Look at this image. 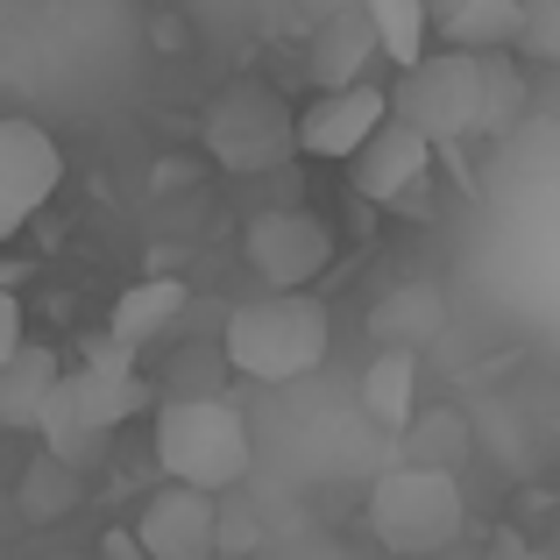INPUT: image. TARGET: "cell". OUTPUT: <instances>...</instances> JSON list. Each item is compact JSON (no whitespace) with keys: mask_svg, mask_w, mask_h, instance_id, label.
Returning a JSON list of instances; mask_svg holds the SVG:
<instances>
[{"mask_svg":"<svg viewBox=\"0 0 560 560\" xmlns=\"http://www.w3.org/2000/svg\"><path fill=\"white\" fill-rule=\"evenodd\" d=\"M390 107H397V121H411L425 142H433V150L454 156L462 142L482 136V57L447 50V43H440L419 71H405V79H397Z\"/></svg>","mask_w":560,"mask_h":560,"instance_id":"obj_5","label":"cell"},{"mask_svg":"<svg viewBox=\"0 0 560 560\" xmlns=\"http://www.w3.org/2000/svg\"><path fill=\"white\" fill-rule=\"evenodd\" d=\"M362 8H370L376 43H383V57L397 65V79H405V71H419L425 57H433L440 22H433V8H425V0H362Z\"/></svg>","mask_w":560,"mask_h":560,"instance_id":"obj_17","label":"cell"},{"mask_svg":"<svg viewBox=\"0 0 560 560\" xmlns=\"http://www.w3.org/2000/svg\"><path fill=\"white\" fill-rule=\"evenodd\" d=\"M383 57V43H376V22H370V8H334L327 22L313 28V43H305V71H313V85L319 93H348V85H370V65Z\"/></svg>","mask_w":560,"mask_h":560,"instance_id":"obj_12","label":"cell"},{"mask_svg":"<svg viewBox=\"0 0 560 560\" xmlns=\"http://www.w3.org/2000/svg\"><path fill=\"white\" fill-rule=\"evenodd\" d=\"M220 518H228V511H220L206 490L164 482V490L142 504L136 539L150 547V560H213L220 553Z\"/></svg>","mask_w":560,"mask_h":560,"instance_id":"obj_10","label":"cell"},{"mask_svg":"<svg viewBox=\"0 0 560 560\" xmlns=\"http://www.w3.org/2000/svg\"><path fill=\"white\" fill-rule=\"evenodd\" d=\"M65 185V150L36 121H0V234H22Z\"/></svg>","mask_w":560,"mask_h":560,"instance_id":"obj_8","label":"cell"},{"mask_svg":"<svg viewBox=\"0 0 560 560\" xmlns=\"http://www.w3.org/2000/svg\"><path fill=\"white\" fill-rule=\"evenodd\" d=\"M220 341H228V362L242 376L299 383V376H313L319 362H327L334 319H327V305L305 299V291H262V299H248V305L228 313Z\"/></svg>","mask_w":560,"mask_h":560,"instance_id":"obj_2","label":"cell"},{"mask_svg":"<svg viewBox=\"0 0 560 560\" xmlns=\"http://www.w3.org/2000/svg\"><path fill=\"white\" fill-rule=\"evenodd\" d=\"M468 525V497L462 476H440V468H383L370 490V533L383 553L397 560H433L462 539Z\"/></svg>","mask_w":560,"mask_h":560,"instance_id":"obj_3","label":"cell"},{"mask_svg":"<svg viewBox=\"0 0 560 560\" xmlns=\"http://www.w3.org/2000/svg\"><path fill=\"white\" fill-rule=\"evenodd\" d=\"M100 553H107V560H150V547L136 539V525H128V533H107V539H100Z\"/></svg>","mask_w":560,"mask_h":560,"instance_id":"obj_24","label":"cell"},{"mask_svg":"<svg viewBox=\"0 0 560 560\" xmlns=\"http://www.w3.org/2000/svg\"><path fill=\"white\" fill-rule=\"evenodd\" d=\"M425 8H433V22H440V28H447V22H454V14H462V8H476V0H425Z\"/></svg>","mask_w":560,"mask_h":560,"instance_id":"obj_25","label":"cell"},{"mask_svg":"<svg viewBox=\"0 0 560 560\" xmlns=\"http://www.w3.org/2000/svg\"><path fill=\"white\" fill-rule=\"evenodd\" d=\"M256 462V440H248V419L228 390H185L156 405V468L185 490H234Z\"/></svg>","mask_w":560,"mask_h":560,"instance_id":"obj_1","label":"cell"},{"mask_svg":"<svg viewBox=\"0 0 560 560\" xmlns=\"http://www.w3.org/2000/svg\"><path fill=\"white\" fill-rule=\"evenodd\" d=\"M525 114V71L511 57H482V136H511Z\"/></svg>","mask_w":560,"mask_h":560,"instance_id":"obj_21","label":"cell"},{"mask_svg":"<svg viewBox=\"0 0 560 560\" xmlns=\"http://www.w3.org/2000/svg\"><path fill=\"white\" fill-rule=\"evenodd\" d=\"M390 93L383 85H348V93H319L313 107L299 114V150L305 156H327V164H355L362 150L383 136L390 121Z\"/></svg>","mask_w":560,"mask_h":560,"instance_id":"obj_9","label":"cell"},{"mask_svg":"<svg viewBox=\"0 0 560 560\" xmlns=\"http://www.w3.org/2000/svg\"><path fill=\"white\" fill-rule=\"evenodd\" d=\"M242 256L270 291H305L334 262V228L319 213H305V206H270V213L248 220Z\"/></svg>","mask_w":560,"mask_h":560,"instance_id":"obj_7","label":"cell"},{"mask_svg":"<svg viewBox=\"0 0 560 560\" xmlns=\"http://www.w3.org/2000/svg\"><path fill=\"white\" fill-rule=\"evenodd\" d=\"M156 390L142 383V370H100V362H79L50 397V419H43V454L71 468H93L100 447L121 433L136 411H150Z\"/></svg>","mask_w":560,"mask_h":560,"instance_id":"obj_4","label":"cell"},{"mask_svg":"<svg viewBox=\"0 0 560 560\" xmlns=\"http://www.w3.org/2000/svg\"><path fill=\"white\" fill-rule=\"evenodd\" d=\"M71 370H57L50 348H22L14 362H0V425L8 433H43L50 419V397Z\"/></svg>","mask_w":560,"mask_h":560,"instance_id":"obj_15","label":"cell"},{"mask_svg":"<svg viewBox=\"0 0 560 560\" xmlns=\"http://www.w3.org/2000/svg\"><path fill=\"white\" fill-rule=\"evenodd\" d=\"M518 57L525 65H560V0H525Z\"/></svg>","mask_w":560,"mask_h":560,"instance_id":"obj_22","label":"cell"},{"mask_svg":"<svg viewBox=\"0 0 560 560\" xmlns=\"http://www.w3.org/2000/svg\"><path fill=\"white\" fill-rule=\"evenodd\" d=\"M397 462H405V468H440V476H454V468L468 462V419H462L454 405L419 411V419L397 433Z\"/></svg>","mask_w":560,"mask_h":560,"instance_id":"obj_19","label":"cell"},{"mask_svg":"<svg viewBox=\"0 0 560 560\" xmlns=\"http://www.w3.org/2000/svg\"><path fill=\"white\" fill-rule=\"evenodd\" d=\"M14 497H22V518H36V525H50V518H71V511L85 504V468L57 462V454H36Z\"/></svg>","mask_w":560,"mask_h":560,"instance_id":"obj_20","label":"cell"},{"mask_svg":"<svg viewBox=\"0 0 560 560\" xmlns=\"http://www.w3.org/2000/svg\"><path fill=\"white\" fill-rule=\"evenodd\" d=\"M22 299H14V291H0V362H14L22 355Z\"/></svg>","mask_w":560,"mask_h":560,"instance_id":"obj_23","label":"cell"},{"mask_svg":"<svg viewBox=\"0 0 560 560\" xmlns=\"http://www.w3.org/2000/svg\"><path fill=\"white\" fill-rule=\"evenodd\" d=\"M206 150L228 171H277L299 150V114L270 85H228L206 114Z\"/></svg>","mask_w":560,"mask_h":560,"instance_id":"obj_6","label":"cell"},{"mask_svg":"<svg viewBox=\"0 0 560 560\" xmlns=\"http://www.w3.org/2000/svg\"><path fill=\"white\" fill-rule=\"evenodd\" d=\"M518 28H525V0H476L440 28V43L468 57H518Z\"/></svg>","mask_w":560,"mask_h":560,"instance_id":"obj_18","label":"cell"},{"mask_svg":"<svg viewBox=\"0 0 560 560\" xmlns=\"http://www.w3.org/2000/svg\"><path fill=\"white\" fill-rule=\"evenodd\" d=\"M440 334H447V291L425 284V277L390 284V291L370 305V341H376V348H411V355H419V348L440 341Z\"/></svg>","mask_w":560,"mask_h":560,"instance_id":"obj_13","label":"cell"},{"mask_svg":"<svg viewBox=\"0 0 560 560\" xmlns=\"http://www.w3.org/2000/svg\"><path fill=\"white\" fill-rule=\"evenodd\" d=\"M362 419L390 440L419 419V355L411 348H383L370 370H362Z\"/></svg>","mask_w":560,"mask_h":560,"instance_id":"obj_16","label":"cell"},{"mask_svg":"<svg viewBox=\"0 0 560 560\" xmlns=\"http://www.w3.org/2000/svg\"><path fill=\"white\" fill-rule=\"evenodd\" d=\"M433 156H440L433 142H425L411 121H397V114H390V121H383V136L355 156V164H348V185H355L370 206H405L411 191L433 178Z\"/></svg>","mask_w":560,"mask_h":560,"instance_id":"obj_11","label":"cell"},{"mask_svg":"<svg viewBox=\"0 0 560 560\" xmlns=\"http://www.w3.org/2000/svg\"><path fill=\"white\" fill-rule=\"evenodd\" d=\"M185 305H191V284H178V277H142V284H128L121 299H114L107 334L142 355L150 341H164V334L185 319Z\"/></svg>","mask_w":560,"mask_h":560,"instance_id":"obj_14","label":"cell"}]
</instances>
